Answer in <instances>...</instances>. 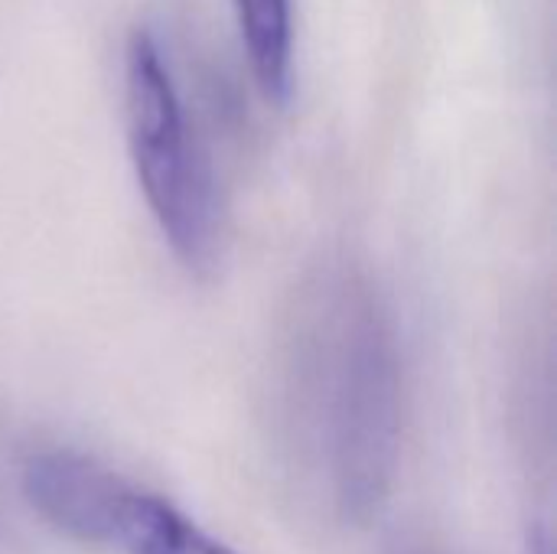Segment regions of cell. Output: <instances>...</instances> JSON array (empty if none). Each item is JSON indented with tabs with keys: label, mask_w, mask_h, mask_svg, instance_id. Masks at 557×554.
<instances>
[{
	"label": "cell",
	"mask_w": 557,
	"mask_h": 554,
	"mask_svg": "<svg viewBox=\"0 0 557 554\" xmlns=\"http://www.w3.org/2000/svg\"><path fill=\"white\" fill-rule=\"evenodd\" d=\"M401 356L382 300L356 278L326 281L297 330L287 424L313 503L339 526H369L401 464Z\"/></svg>",
	"instance_id": "obj_1"
},
{
	"label": "cell",
	"mask_w": 557,
	"mask_h": 554,
	"mask_svg": "<svg viewBox=\"0 0 557 554\" xmlns=\"http://www.w3.org/2000/svg\"><path fill=\"white\" fill-rule=\"evenodd\" d=\"M525 554H552V535L545 526H532L529 542H525Z\"/></svg>",
	"instance_id": "obj_5"
},
{
	"label": "cell",
	"mask_w": 557,
	"mask_h": 554,
	"mask_svg": "<svg viewBox=\"0 0 557 554\" xmlns=\"http://www.w3.org/2000/svg\"><path fill=\"white\" fill-rule=\"evenodd\" d=\"M20 483L42 522L101 552L238 554L160 493L82 454H36Z\"/></svg>",
	"instance_id": "obj_3"
},
{
	"label": "cell",
	"mask_w": 557,
	"mask_h": 554,
	"mask_svg": "<svg viewBox=\"0 0 557 554\" xmlns=\"http://www.w3.org/2000/svg\"><path fill=\"white\" fill-rule=\"evenodd\" d=\"M124 118L137 183L147 206L189 271H206L219 251V206L206 157L199 153L170 65L147 29L124 49Z\"/></svg>",
	"instance_id": "obj_2"
},
{
	"label": "cell",
	"mask_w": 557,
	"mask_h": 554,
	"mask_svg": "<svg viewBox=\"0 0 557 554\" xmlns=\"http://www.w3.org/2000/svg\"><path fill=\"white\" fill-rule=\"evenodd\" d=\"M242 46L261 95L284 104L290 95L294 62V23L290 0H235Z\"/></svg>",
	"instance_id": "obj_4"
}]
</instances>
